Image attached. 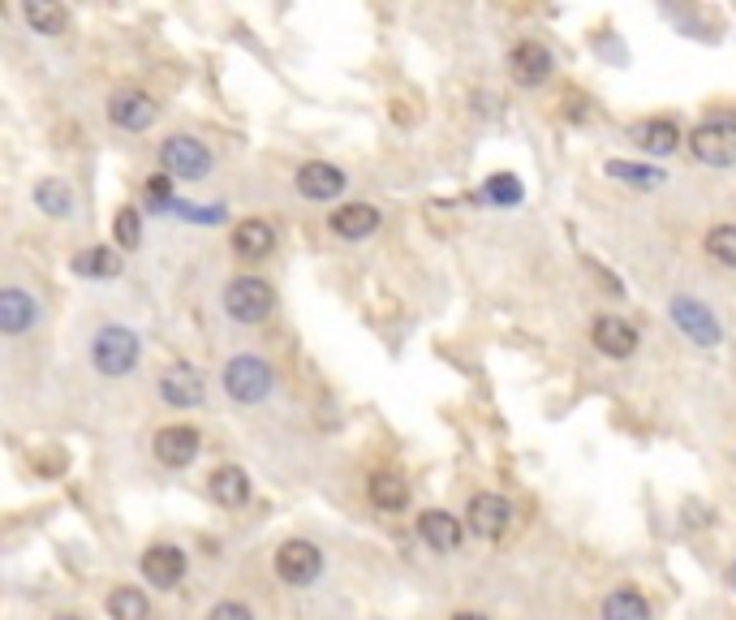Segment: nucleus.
I'll use <instances>...</instances> for the list:
<instances>
[{"mask_svg": "<svg viewBox=\"0 0 736 620\" xmlns=\"http://www.w3.org/2000/svg\"><path fill=\"white\" fill-rule=\"evenodd\" d=\"M139 358H143V341H139V332H130L121 323L99 328L96 341H91V362H96L99 375L121 379V375H130L139 366Z\"/></svg>", "mask_w": 736, "mask_h": 620, "instance_id": "f257e3e1", "label": "nucleus"}, {"mask_svg": "<svg viewBox=\"0 0 736 620\" xmlns=\"http://www.w3.org/2000/svg\"><path fill=\"white\" fill-rule=\"evenodd\" d=\"M272 388H276L272 366L263 358H254V354H238V358L224 366V392H229L238 406H259V401H267Z\"/></svg>", "mask_w": 736, "mask_h": 620, "instance_id": "f03ea898", "label": "nucleus"}, {"mask_svg": "<svg viewBox=\"0 0 736 620\" xmlns=\"http://www.w3.org/2000/svg\"><path fill=\"white\" fill-rule=\"evenodd\" d=\"M689 152L711 168H733L736 164V117H711L689 134Z\"/></svg>", "mask_w": 736, "mask_h": 620, "instance_id": "7ed1b4c3", "label": "nucleus"}, {"mask_svg": "<svg viewBox=\"0 0 736 620\" xmlns=\"http://www.w3.org/2000/svg\"><path fill=\"white\" fill-rule=\"evenodd\" d=\"M276 307V294H272V285L267 280H259V276H238L229 289H224V310H229V319H238V323H263L267 314Z\"/></svg>", "mask_w": 736, "mask_h": 620, "instance_id": "20e7f679", "label": "nucleus"}, {"mask_svg": "<svg viewBox=\"0 0 736 620\" xmlns=\"http://www.w3.org/2000/svg\"><path fill=\"white\" fill-rule=\"evenodd\" d=\"M160 164H164L168 177L198 181V177L211 173V152H207L198 139H190V134H173V139H164V147H160Z\"/></svg>", "mask_w": 736, "mask_h": 620, "instance_id": "39448f33", "label": "nucleus"}, {"mask_svg": "<svg viewBox=\"0 0 736 620\" xmlns=\"http://www.w3.org/2000/svg\"><path fill=\"white\" fill-rule=\"evenodd\" d=\"M323 573V552L310 539H289L276 547V577L289 586H310Z\"/></svg>", "mask_w": 736, "mask_h": 620, "instance_id": "423d86ee", "label": "nucleus"}, {"mask_svg": "<svg viewBox=\"0 0 736 620\" xmlns=\"http://www.w3.org/2000/svg\"><path fill=\"white\" fill-rule=\"evenodd\" d=\"M160 397H164V406H173V410H195V406H202V397H207L202 370L190 366V362L164 366V375H160Z\"/></svg>", "mask_w": 736, "mask_h": 620, "instance_id": "0eeeda50", "label": "nucleus"}, {"mask_svg": "<svg viewBox=\"0 0 736 620\" xmlns=\"http://www.w3.org/2000/svg\"><path fill=\"white\" fill-rule=\"evenodd\" d=\"M672 319H677V328L685 332L689 341L702 345V350H715V345L724 341V328H719L715 310L702 307L697 298H677V302H672Z\"/></svg>", "mask_w": 736, "mask_h": 620, "instance_id": "6e6552de", "label": "nucleus"}, {"mask_svg": "<svg viewBox=\"0 0 736 620\" xmlns=\"http://www.w3.org/2000/svg\"><path fill=\"white\" fill-rule=\"evenodd\" d=\"M465 525H470V534H479V539H499V534L513 525V505H508L504 496H495V491H479V496L470 500V509H465Z\"/></svg>", "mask_w": 736, "mask_h": 620, "instance_id": "1a4fd4ad", "label": "nucleus"}, {"mask_svg": "<svg viewBox=\"0 0 736 620\" xmlns=\"http://www.w3.org/2000/svg\"><path fill=\"white\" fill-rule=\"evenodd\" d=\"M108 117H112V125H121V130H130V134H143L155 125V117H160V108L151 100L147 91H139V87H125V91H117L112 103H108Z\"/></svg>", "mask_w": 736, "mask_h": 620, "instance_id": "9d476101", "label": "nucleus"}, {"mask_svg": "<svg viewBox=\"0 0 736 620\" xmlns=\"http://www.w3.org/2000/svg\"><path fill=\"white\" fill-rule=\"evenodd\" d=\"M590 341H594V350H598L603 358H634V350H638V328L625 323L620 314H598L594 328H590Z\"/></svg>", "mask_w": 736, "mask_h": 620, "instance_id": "9b49d317", "label": "nucleus"}, {"mask_svg": "<svg viewBox=\"0 0 736 620\" xmlns=\"http://www.w3.org/2000/svg\"><path fill=\"white\" fill-rule=\"evenodd\" d=\"M186 552L182 547H173V543H155L143 552V577H147L151 586H160V590H173V586H182V577H186Z\"/></svg>", "mask_w": 736, "mask_h": 620, "instance_id": "f8f14e48", "label": "nucleus"}, {"mask_svg": "<svg viewBox=\"0 0 736 620\" xmlns=\"http://www.w3.org/2000/svg\"><path fill=\"white\" fill-rule=\"evenodd\" d=\"M344 190V173L328 159H310L297 168V195L301 199H315V203H332Z\"/></svg>", "mask_w": 736, "mask_h": 620, "instance_id": "ddd939ff", "label": "nucleus"}, {"mask_svg": "<svg viewBox=\"0 0 736 620\" xmlns=\"http://www.w3.org/2000/svg\"><path fill=\"white\" fill-rule=\"evenodd\" d=\"M198 449H202V440H198L195 427L173 422V427L155 431V457H160V465H168V469H186L198 457Z\"/></svg>", "mask_w": 736, "mask_h": 620, "instance_id": "4468645a", "label": "nucleus"}, {"mask_svg": "<svg viewBox=\"0 0 736 620\" xmlns=\"http://www.w3.org/2000/svg\"><path fill=\"white\" fill-rule=\"evenodd\" d=\"M508 65H513L517 87H542L551 78V69H556L551 52L542 48V44H535V40H526V44H517V48L508 52Z\"/></svg>", "mask_w": 736, "mask_h": 620, "instance_id": "2eb2a0df", "label": "nucleus"}, {"mask_svg": "<svg viewBox=\"0 0 736 620\" xmlns=\"http://www.w3.org/2000/svg\"><path fill=\"white\" fill-rule=\"evenodd\" d=\"M418 534H422V543L436 547V552H457L461 539H465V525L452 513H443V509H427V513L418 517Z\"/></svg>", "mask_w": 736, "mask_h": 620, "instance_id": "dca6fc26", "label": "nucleus"}, {"mask_svg": "<svg viewBox=\"0 0 736 620\" xmlns=\"http://www.w3.org/2000/svg\"><path fill=\"white\" fill-rule=\"evenodd\" d=\"M207 491H211V500L220 509H242L245 500H250V478H245L242 465H220V469H211Z\"/></svg>", "mask_w": 736, "mask_h": 620, "instance_id": "f3484780", "label": "nucleus"}, {"mask_svg": "<svg viewBox=\"0 0 736 620\" xmlns=\"http://www.w3.org/2000/svg\"><path fill=\"white\" fill-rule=\"evenodd\" d=\"M332 233L344 237V242H362V237H371L375 229H380V211L371 203H344L332 211Z\"/></svg>", "mask_w": 736, "mask_h": 620, "instance_id": "a211bd4d", "label": "nucleus"}, {"mask_svg": "<svg viewBox=\"0 0 736 620\" xmlns=\"http://www.w3.org/2000/svg\"><path fill=\"white\" fill-rule=\"evenodd\" d=\"M233 251H238V258H245V263L267 258L276 251V229H272L267 220H242V224L233 229Z\"/></svg>", "mask_w": 736, "mask_h": 620, "instance_id": "6ab92c4d", "label": "nucleus"}, {"mask_svg": "<svg viewBox=\"0 0 736 620\" xmlns=\"http://www.w3.org/2000/svg\"><path fill=\"white\" fill-rule=\"evenodd\" d=\"M40 319V302L22 289H4L0 294V332L4 336H22L31 323Z\"/></svg>", "mask_w": 736, "mask_h": 620, "instance_id": "aec40b11", "label": "nucleus"}, {"mask_svg": "<svg viewBox=\"0 0 736 620\" xmlns=\"http://www.w3.org/2000/svg\"><path fill=\"white\" fill-rule=\"evenodd\" d=\"M629 139H634L646 155H672L677 147H681V130H677L672 121H663V117L638 121V125L629 130Z\"/></svg>", "mask_w": 736, "mask_h": 620, "instance_id": "412c9836", "label": "nucleus"}, {"mask_svg": "<svg viewBox=\"0 0 736 620\" xmlns=\"http://www.w3.org/2000/svg\"><path fill=\"white\" fill-rule=\"evenodd\" d=\"M366 491H371V505H380V509H388V513L409 505V487H405V478H400L396 469H375Z\"/></svg>", "mask_w": 736, "mask_h": 620, "instance_id": "4be33fe9", "label": "nucleus"}, {"mask_svg": "<svg viewBox=\"0 0 736 620\" xmlns=\"http://www.w3.org/2000/svg\"><path fill=\"white\" fill-rule=\"evenodd\" d=\"M22 18H26V26H31L35 35H48V40L65 35V22H69L56 0H26V4H22Z\"/></svg>", "mask_w": 736, "mask_h": 620, "instance_id": "5701e85b", "label": "nucleus"}, {"mask_svg": "<svg viewBox=\"0 0 736 620\" xmlns=\"http://www.w3.org/2000/svg\"><path fill=\"white\" fill-rule=\"evenodd\" d=\"M74 272L87 276V280H112V276H121V255L108 251V246L78 251V255H74Z\"/></svg>", "mask_w": 736, "mask_h": 620, "instance_id": "b1692460", "label": "nucleus"}, {"mask_svg": "<svg viewBox=\"0 0 736 620\" xmlns=\"http://www.w3.org/2000/svg\"><path fill=\"white\" fill-rule=\"evenodd\" d=\"M603 620H650V604L634 586H620L603 599Z\"/></svg>", "mask_w": 736, "mask_h": 620, "instance_id": "393cba45", "label": "nucleus"}, {"mask_svg": "<svg viewBox=\"0 0 736 620\" xmlns=\"http://www.w3.org/2000/svg\"><path fill=\"white\" fill-rule=\"evenodd\" d=\"M35 207L44 215H52V220H65V215H74V190L65 181H56V177H44L35 186Z\"/></svg>", "mask_w": 736, "mask_h": 620, "instance_id": "a878e982", "label": "nucleus"}, {"mask_svg": "<svg viewBox=\"0 0 736 620\" xmlns=\"http://www.w3.org/2000/svg\"><path fill=\"white\" fill-rule=\"evenodd\" d=\"M108 617L112 620H151V604L139 586H117L108 595Z\"/></svg>", "mask_w": 736, "mask_h": 620, "instance_id": "bb28decb", "label": "nucleus"}, {"mask_svg": "<svg viewBox=\"0 0 736 620\" xmlns=\"http://www.w3.org/2000/svg\"><path fill=\"white\" fill-rule=\"evenodd\" d=\"M607 173H612L616 181L641 186V190H655V186H663V173H659V168H646V164H629V159H607Z\"/></svg>", "mask_w": 736, "mask_h": 620, "instance_id": "cd10ccee", "label": "nucleus"}, {"mask_svg": "<svg viewBox=\"0 0 736 620\" xmlns=\"http://www.w3.org/2000/svg\"><path fill=\"white\" fill-rule=\"evenodd\" d=\"M112 237L121 251H139L143 242V220H139V207H121L117 220H112Z\"/></svg>", "mask_w": 736, "mask_h": 620, "instance_id": "c85d7f7f", "label": "nucleus"}, {"mask_svg": "<svg viewBox=\"0 0 736 620\" xmlns=\"http://www.w3.org/2000/svg\"><path fill=\"white\" fill-rule=\"evenodd\" d=\"M706 255L724 267H736V224H715L706 233Z\"/></svg>", "mask_w": 736, "mask_h": 620, "instance_id": "c756f323", "label": "nucleus"}, {"mask_svg": "<svg viewBox=\"0 0 736 620\" xmlns=\"http://www.w3.org/2000/svg\"><path fill=\"white\" fill-rule=\"evenodd\" d=\"M483 195H487L495 207H517L521 203V181L508 177V173H495L487 186H483Z\"/></svg>", "mask_w": 736, "mask_h": 620, "instance_id": "7c9ffc66", "label": "nucleus"}, {"mask_svg": "<svg viewBox=\"0 0 736 620\" xmlns=\"http://www.w3.org/2000/svg\"><path fill=\"white\" fill-rule=\"evenodd\" d=\"M147 203L155 211H164V207H177L173 203V177L168 173H160V177H151L147 181Z\"/></svg>", "mask_w": 736, "mask_h": 620, "instance_id": "2f4dec72", "label": "nucleus"}, {"mask_svg": "<svg viewBox=\"0 0 736 620\" xmlns=\"http://www.w3.org/2000/svg\"><path fill=\"white\" fill-rule=\"evenodd\" d=\"M207 620H254V617H250V608L233 604V599H224V604H216V608L207 612Z\"/></svg>", "mask_w": 736, "mask_h": 620, "instance_id": "473e14b6", "label": "nucleus"}, {"mask_svg": "<svg viewBox=\"0 0 736 620\" xmlns=\"http://www.w3.org/2000/svg\"><path fill=\"white\" fill-rule=\"evenodd\" d=\"M452 620H487V617H479V612H457Z\"/></svg>", "mask_w": 736, "mask_h": 620, "instance_id": "72a5a7b5", "label": "nucleus"}, {"mask_svg": "<svg viewBox=\"0 0 736 620\" xmlns=\"http://www.w3.org/2000/svg\"><path fill=\"white\" fill-rule=\"evenodd\" d=\"M728 586H733V590H736V561H733V565H728Z\"/></svg>", "mask_w": 736, "mask_h": 620, "instance_id": "f704fd0d", "label": "nucleus"}, {"mask_svg": "<svg viewBox=\"0 0 736 620\" xmlns=\"http://www.w3.org/2000/svg\"><path fill=\"white\" fill-rule=\"evenodd\" d=\"M56 620H83L78 612H65V617H56Z\"/></svg>", "mask_w": 736, "mask_h": 620, "instance_id": "c9c22d12", "label": "nucleus"}]
</instances>
